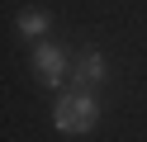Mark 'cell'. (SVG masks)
<instances>
[{
	"label": "cell",
	"mask_w": 147,
	"mask_h": 142,
	"mask_svg": "<svg viewBox=\"0 0 147 142\" xmlns=\"http://www.w3.org/2000/svg\"><path fill=\"white\" fill-rule=\"evenodd\" d=\"M33 71H38V81L48 85V90H57V85L67 81V71H71V57L62 52L57 43H38L33 47Z\"/></svg>",
	"instance_id": "obj_2"
},
{
	"label": "cell",
	"mask_w": 147,
	"mask_h": 142,
	"mask_svg": "<svg viewBox=\"0 0 147 142\" xmlns=\"http://www.w3.org/2000/svg\"><path fill=\"white\" fill-rule=\"evenodd\" d=\"M95 118H100V104H95V95L81 90V85L71 95H62L57 109H52V123H57V133H67V137H86V133L95 128Z\"/></svg>",
	"instance_id": "obj_1"
},
{
	"label": "cell",
	"mask_w": 147,
	"mask_h": 142,
	"mask_svg": "<svg viewBox=\"0 0 147 142\" xmlns=\"http://www.w3.org/2000/svg\"><path fill=\"white\" fill-rule=\"evenodd\" d=\"M71 81H76L81 90H95V85L105 81V52H100V47H86V52L76 57V66H71Z\"/></svg>",
	"instance_id": "obj_3"
},
{
	"label": "cell",
	"mask_w": 147,
	"mask_h": 142,
	"mask_svg": "<svg viewBox=\"0 0 147 142\" xmlns=\"http://www.w3.org/2000/svg\"><path fill=\"white\" fill-rule=\"evenodd\" d=\"M19 33L24 38H43L48 33V14L43 9H19Z\"/></svg>",
	"instance_id": "obj_4"
}]
</instances>
